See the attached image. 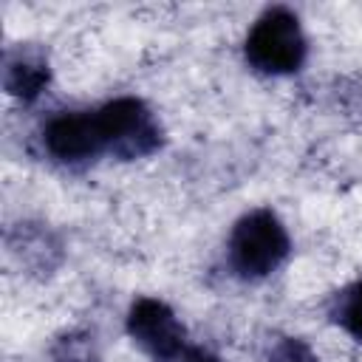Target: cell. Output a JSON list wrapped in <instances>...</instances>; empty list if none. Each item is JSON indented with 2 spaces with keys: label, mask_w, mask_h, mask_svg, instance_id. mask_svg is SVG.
<instances>
[{
  "label": "cell",
  "mask_w": 362,
  "mask_h": 362,
  "mask_svg": "<svg viewBox=\"0 0 362 362\" xmlns=\"http://www.w3.org/2000/svg\"><path fill=\"white\" fill-rule=\"evenodd\" d=\"M243 54H246V62L260 74L283 76V74L300 71L308 54V42L297 14L288 11L286 6L266 8L249 28Z\"/></svg>",
  "instance_id": "cell-1"
},
{
  "label": "cell",
  "mask_w": 362,
  "mask_h": 362,
  "mask_svg": "<svg viewBox=\"0 0 362 362\" xmlns=\"http://www.w3.org/2000/svg\"><path fill=\"white\" fill-rule=\"evenodd\" d=\"M291 240L286 226L272 209L243 215L229 235V266L243 280L269 277L288 257Z\"/></svg>",
  "instance_id": "cell-2"
},
{
  "label": "cell",
  "mask_w": 362,
  "mask_h": 362,
  "mask_svg": "<svg viewBox=\"0 0 362 362\" xmlns=\"http://www.w3.org/2000/svg\"><path fill=\"white\" fill-rule=\"evenodd\" d=\"M96 119L105 139V153H113V158L136 161L153 156L164 141L161 124L156 122L153 110L136 96H119L113 102H105L96 110Z\"/></svg>",
  "instance_id": "cell-3"
},
{
  "label": "cell",
  "mask_w": 362,
  "mask_h": 362,
  "mask_svg": "<svg viewBox=\"0 0 362 362\" xmlns=\"http://www.w3.org/2000/svg\"><path fill=\"white\" fill-rule=\"evenodd\" d=\"M45 153L65 167H85L105 153L96 110H59L42 127Z\"/></svg>",
  "instance_id": "cell-4"
},
{
  "label": "cell",
  "mask_w": 362,
  "mask_h": 362,
  "mask_svg": "<svg viewBox=\"0 0 362 362\" xmlns=\"http://www.w3.org/2000/svg\"><path fill=\"white\" fill-rule=\"evenodd\" d=\"M127 334L139 348H144L156 362L173 359L187 345V331L178 322L175 311L156 300V297H139L127 311Z\"/></svg>",
  "instance_id": "cell-5"
},
{
  "label": "cell",
  "mask_w": 362,
  "mask_h": 362,
  "mask_svg": "<svg viewBox=\"0 0 362 362\" xmlns=\"http://www.w3.org/2000/svg\"><path fill=\"white\" fill-rule=\"evenodd\" d=\"M51 79L48 57L37 45H14L3 54V88L20 99L34 102Z\"/></svg>",
  "instance_id": "cell-6"
},
{
  "label": "cell",
  "mask_w": 362,
  "mask_h": 362,
  "mask_svg": "<svg viewBox=\"0 0 362 362\" xmlns=\"http://www.w3.org/2000/svg\"><path fill=\"white\" fill-rule=\"evenodd\" d=\"M8 249L25 266L37 274H51L62 260V243L59 238L42 226V223H20L8 232Z\"/></svg>",
  "instance_id": "cell-7"
},
{
  "label": "cell",
  "mask_w": 362,
  "mask_h": 362,
  "mask_svg": "<svg viewBox=\"0 0 362 362\" xmlns=\"http://www.w3.org/2000/svg\"><path fill=\"white\" fill-rule=\"evenodd\" d=\"M331 320L339 322L356 342H362V283H351L342 291L334 294L331 308H328Z\"/></svg>",
  "instance_id": "cell-8"
},
{
  "label": "cell",
  "mask_w": 362,
  "mask_h": 362,
  "mask_svg": "<svg viewBox=\"0 0 362 362\" xmlns=\"http://www.w3.org/2000/svg\"><path fill=\"white\" fill-rule=\"evenodd\" d=\"M51 362H99L93 337L85 331H65L51 345Z\"/></svg>",
  "instance_id": "cell-9"
},
{
  "label": "cell",
  "mask_w": 362,
  "mask_h": 362,
  "mask_svg": "<svg viewBox=\"0 0 362 362\" xmlns=\"http://www.w3.org/2000/svg\"><path fill=\"white\" fill-rule=\"evenodd\" d=\"M263 362H320L317 354L308 348V342L297 337H280L263 356Z\"/></svg>",
  "instance_id": "cell-10"
},
{
  "label": "cell",
  "mask_w": 362,
  "mask_h": 362,
  "mask_svg": "<svg viewBox=\"0 0 362 362\" xmlns=\"http://www.w3.org/2000/svg\"><path fill=\"white\" fill-rule=\"evenodd\" d=\"M167 362H221L215 354H209L206 348H198V345H184L173 359Z\"/></svg>",
  "instance_id": "cell-11"
}]
</instances>
